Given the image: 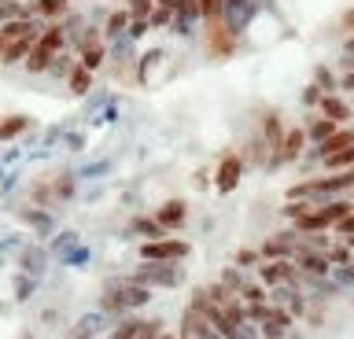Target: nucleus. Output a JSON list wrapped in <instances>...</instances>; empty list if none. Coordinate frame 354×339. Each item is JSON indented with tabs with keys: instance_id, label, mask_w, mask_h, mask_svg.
Listing matches in <instances>:
<instances>
[{
	"instance_id": "12",
	"label": "nucleus",
	"mask_w": 354,
	"mask_h": 339,
	"mask_svg": "<svg viewBox=\"0 0 354 339\" xmlns=\"http://www.w3.org/2000/svg\"><path fill=\"white\" fill-rule=\"evenodd\" d=\"M66 81H71V93L74 96H85L88 89H93V70H85L82 63H74V70L66 74Z\"/></svg>"
},
{
	"instance_id": "13",
	"label": "nucleus",
	"mask_w": 354,
	"mask_h": 339,
	"mask_svg": "<svg viewBox=\"0 0 354 339\" xmlns=\"http://www.w3.org/2000/svg\"><path fill=\"white\" fill-rule=\"evenodd\" d=\"M236 181H240V159H225L221 162V173H218V188L229 192Z\"/></svg>"
},
{
	"instance_id": "4",
	"label": "nucleus",
	"mask_w": 354,
	"mask_h": 339,
	"mask_svg": "<svg viewBox=\"0 0 354 339\" xmlns=\"http://www.w3.org/2000/svg\"><path fill=\"white\" fill-rule=\"evenodd\" d=\"M44 23H37V19H11V23L0 26V56H4L8 48H15L19 41H33L41 37Z\"/></svg>"
},
{
	"instance_id": "5",
	"label": "nucleus",
	"mask_w": 354,
	"mask_h": 339,
	"mask_svg": "<svg viewBox=\"0 0 354 339\" xmlns=\"http://www.w3.org/2000/svg\"><path fill=\"white\" fill-rule=\"evenodd\" d=\"M71 15V0H26V19H37V23H63Z\"/></svg>"
},
{
	"instance_id": "14",
	"label": "nucleus",
	"mask_w": 354,
	"mask_h": 339,
	"mask_svg": "<svg viewBox=\"0 0 354 339\" xmlns=\"http://www.w3.org/2000/svg\"><path fill=\"white\" fill-rule=\"evenodd\" d=\"M221 12H225V0H199V15H203L207 26H218Z\"/></svg>"
},
{
	"instance_id": "6",
	"label": "nucleus",
	"mask_w": 354,
	"mask_h": 339,
	"mask_svg": "<svg viewBox=\"0 0 354 339\" xmlns=\"http://www.w3.org/2000/svg\"><path fill=\"white\" fill-rule=\"evenodd\" d=\"M185 255H188V244H185V240H174V236L151 240V244L140 247V258H148V262H177Z\"/></svg>"
},
{
	"instance_id": "9",
	"label": "nucleus",
	"mask_w": 354,
	"mask_h": 339,
	"mask_svg": "<svg viewBox=\"0 0 354 339\" xmlns=\"http://www.w3.org/2000/svg\"><path fill=\"white\" fill-rule=\"evenodd\" d=\"M129 37H140L151 30V12H155V0H129Z\"/></svg>"
},
{
	"instance_id": "2",
	"label": "nucleus",
	"mask_w": 354,
	"mask_h": 339,
	"mask_svg": "<svg viewBox=\"0 0 354 339\" xmlns=\"http://www.w3.org/2000/svg\"><path fill=\"white\" fill-rule=\"evenodd\" d=\"M74 56L85 70H93V74L100 70V63L107 59V41H104V34H100V26L82 30V37L74 41Z\"/></svg>"
},
{
	"instance_id": "15",
	"label": "nucleus",
	"mask_w": 354,
	"mask_h": 339,
	"mask_svg": "<svg viewBox=\"0 0 354 339\" xmlns=\"http://www.w3.org/2000/svg\"><path fill=\"white\" fill-rule=\"evenodd\" d=\"M133 229L148 236V244H151V240H166V229L155 222V217H137V222H133Z\"/></svg>"
},
{
	"instance_id": "10",
	"label": "nucleus",
	"mask_w": 354,
	"mask_h": 339,
	"mask_svg": "<svg viewBox=\"0 0 354 339\" xmlns=\"http://www.w3.org/2000/svg\"><path fill=\"white\" fill-rule=\"evenodd\" d=\"M100 34H104V41H115V37H122V34H129V12H126V8L107 12L104 26H100Z\"/></svg>"
},
{
	"instance_id": "19",
	"label": "nucleus",
	"mask_w": 354,
	"mask_h": 339,
	"mask_svg": "<svg viewBox=\"0 0 354 339\" xmlns=\"http://www.w3.org/2000/svg\"><path fill=\"white\" fill-rule=\"evenodd\" d=\"M22 126H26V118H11V122H4V126H0V140L15 137V133H19Z\"/></svg>"
},
{
	"instance_id": "1",
	"label": "nucleus",
	"mask_w": 354,
	"mask_h": 339,
	"mask_svg": "<svg viewBox=\"0 0 354 339\" xmlns=\"http://www.w3.org/2000/svg\"><path fill=\"white\" fill-rule=\"evenodd\" d=\"M71 48V41H66V34L59 26H44L41 30V37H37V45H33V52H30V59L22 63L30 74H48L52 70V63L63 56V52Z\"/></svg>"
},
{
	"instance_id": "8",
	"label": "nucleus",
	"mask_w": 354,
	"mask_h": 339,
	"mask_svg": "<svg viewBox=\"0 0 354 339\" xmlns=\"http://www.w3.org/2000/svg\"><path fill=\"white\" fill-rule=\"evenodd\" d=\"M162 332L159 321H140V317H129V321H122L115 332H111V339H155Z\"/></svg>"
},
{
	"instance_id": "7",
	"label": "nucleus",
	"mask_w": 354,
	"mask_h": 339,
	"mask_svg": "<svg viewBox=\"0 0 354 339\" xmlns=\"http://www.w3.org/2000/svg\"><path fill=\"white\" fill-rule=\"evenodd\" d=\"M259 277L266 288H281V284L299 277V266H295V258H273V262H262L259 266Z\"/></svg>"
},
{
	"instance_id": "3",
	"label": "nucleus",
	"mask_w": 354,
	"mask_h": 339,
	"mask_svg": "<svg viewBox=\"0 0 354 339\" xmlns=\"http://www.w3.org/2000/svg\"><path fill=\"white\" fill-rule=\"evenodd\" d=\"M151 299V288L144 284H118V288H107L104 306L107 310H133V306H144Z\"/></svg>"
},
{
	"instance_id": "18",
	"label": "nucleus",
	"mask_w": 354,
	"mask_h": 339,
	"mask_svg": "<svg viewBox=\"0 0 354 339\" xmlns=\"http://www.w3.org/2000/svg\"><path fill=\"white\" fill-rule=\"evenodd\" d=\"M354 162V148H343L336 155H328V166H351Z\"/></svg>"
},
{
	"instance_id": "17",
	"label": "nucleus",
	"mask_w": 354,
	"mask_h": 339,
	"mask_svg": "<svg viewBox=\"0 0 354 339\" xmlns=\"http://www.w3.org/2000/svg\"><path fill=\"white\" fill-rule=\"evenodd\" d=\"M321 111H325L328 122H336V118H347V107H343L339 100H332V96H325V100H321Z\"/></svg>"
},
{
	"instance_id": "16",
	"label": "nucleus",
	"mask_w": 354,
	"mask_h": 339,
	"mask_svg": "<svg viewBox=\"0 0 354 339\" xmlns=\"http://www.w3.org/2000/svg\"><path fill=\"white\" fill-rule=\"evenodd\" d=\"M11 19H26V4H19V0H0V26L11 23Z\"/></svg>"
},
{
	"instance_id": "11",
	"label": "nucleus",
	"mask_w": 354,
	"mask_h": 339,
	"mask_svg": "<svg viewBox=\"0 0 354 339\" xmlns=\"http://www.w3.org/2000/svg\"><path fill=\"white\" fill-rule=\"evenodd\" d=\"M185 214H188V206L181 200H170V203H162L159 211H155V222H159L162 229H181Z\"/></svg>"
},
{
	"instance_id": "21",
	"label": "nucleus",
	"mask_w": 354,
	"mask_h": 339,
	"mask_svg": "<svg viewBox=\"0 0 354 339\" xmlns=\"http://www.w3.org/2000/svg\"><path fill=\"white\" fill-rule=\"evenodd\" d=\"M155 339H174V336H166V332H159V336H155Z\"/></svg>"
},
{
	"instance_id": "20",
	"label": "nucleus",
	"mask_w": 354,
	"mask_h": 339,
	"mask_svg": "<svg viewBox=\"0 0 354 339\" xmlns=\"http://www.w3.org/2000/svg\"><path fill=\"white\" fill-rule=\"evenodd\" d=\"M236 266H262V255H259V251H240Z\"/></svg>"
}]
</instances>
